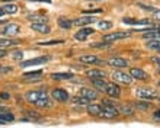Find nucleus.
Wrapping results in <instances>:
<instances>
[{
  "label": "nucleus",
  "instance_id": "1",
  "mask_svg": "<svg viewBox=\"0 0 160 128\" xmlns=\"http://www.w3.org/2000/svg\"><path fill=\"white\" fill-rule=\"evenodd\" d=\"M25 99H26V102L34 103L37 106H41V108L51 106V101L45 90H32V92H28L25 95Z\"/></svg>",
  "mask_w": 160,
  "mask_h": 128
},
{
  "label": "nucleus",
  "instance_id": "2",
  "mask_svg": "<svg viewBox=\"0 0 160 128\" xmlns=\"http://www.w3.org/2000/svg\"><path fill=\"white\" fill-rule=\"evenodd\" d=\"M135 95H137V98L147 99V101H152V99L157 98L156 90L152 89V87H138V89L135 90Z\"/></svg>",
  "mask_w": 160,
  "mask_h": 128
},
{
  "label": "nucleus",
  "instance_id": "3",
  "mask_svg": "<svg viewBox=\"0 0 160 128\" xmlns=\"http://www.w3.org/2000/svg\"><path fill=\"white\" fill-rule=\"evenodd\" d=\"M118 115H119L118 108L114 106V105H103L102 106L101 116H103V118H115V116H118Z\"/></svg>",
  "mask_w": 160,
  "mask_h": 128
},
{
  "label": "nucleus",
  "instance_id": "4",
  "mask_svg": "<svg viewBox=\"0 0 160 128\" xmlns=\"http://www.w3.org/2000/svg\"><path fill=\"white\" fill-rule=\"evenodd\" d=\"M130 37V32H114V34H108L103 37V42H114V41H118V39H124Z\"/></svg>",
  "mask_w": 160,
  "mask_h": 128
},
{
  "label": "nucleus",
  "instance_id": "5",
  "mask_svg": "<svg viewBox=\"0 0 160 128\" xmlns=\"http://www.w3.org/2000/svg\"><path fill=\"white\" fill-rule=\"evenodd\" d=\"M112 77H114L115 81H119V83H124V85H130L131 81H132V77L124 71H114L112 73Z\"/></svg>",
  "mask_w": 160,
  "mask_h": 128
},
{
  "label": "nucleus",
  "instance_id": "6",
  "mask_svg": "<svg viewBox=\"0 0 160 128\" xmlns=\"http://www.w3.org/2000/svg\"><path fill=\"white\" fill-rule=\"evenodd\" d=\"M19 31H21V28H19V25H16V23H9V25H6L3 28V35L4 37H15V35L19 34Z\"/></svg>",
  "mask_w": 160,
  "mask_h": 128
},
{
  "label": "nucleus",
  "instance_id": "7",
  "mask_svg": "<svg viewBox=\"0 0 160 128\" xmlns=\"http://www.w3.org/2000/svg\"><path fill=\"white\" fill-rule=\"evenodd\" d=\"M79 61L80 63H84V64H105V61H102V60H99L98 57H95V56H90V54H83V56L79 58Z\"/></svg>",
  "mask_w": 160,
  "mask_h": 128
},
{
  "label": "nucleus",
  "instance_id": "8",
  "mask_svg": "<svg viewBox=\"0 0 160 128\" xmlns=\"http://www.w3.org/2000/svg\"><path fill=\"white\" fill-rule=\"evenodd\" d=\"M86 76L92 80H103V77H106V73L103 70H88Z\"/></svg>",
  "mask_w": 160,
  "mask_h": 128
},
{
  "label": "nucleus",
  "instance_id": "9",
  "mask_svg": "<svg viewBox=\"0 0 160 128\" xmlns=\"http://www.w3.org/2000/svg\"><path fill=\"white\" fill-rule=\"evenodd\" d=\"M52 98L58 102H67L68 101V93L63 89H54L52 90Z\"/></svg>",
  "mask_w": 160,
  "mask_h": 128
},
{
  "label": "nucleus",
  "instance_id": "10",
  "mask_svg": "<svg viewBox=\"0 0 160 128\" xmlns=\"http://www.w3.org/2000/svg\"><path fill=\"white\" fill-rule=\"evenodd\" d=\"M80 96L88 101H95L98 98V93L93 89H89V87H82L80 89Z\"/></svg>",
  "mask_w": 160,
  "mask_h": 128
},
{
  "label": "nucleus",
  "instance_id": "11",
  "mask_svg": "<svg viewBox=\"0 0 160 128\" xmlns=\"http://www.w3.org/2000/svg\"><path fill=\"white\" fill-rule=\"evenodd\" d=\"M50 60V57H38V58H31L28 61H22L21 67H29V66H35V64H44L45 61Z\"/></svg>",
  "mask_w": 160,
  "mask_h": 128
},
{
  "label": "nucleus",
  "instance_id": "12",
  "mask_svg": "<svg viewBox=\"0 0 160 128\" xmlns=\"http://www.w3.org/2000/svg\"><path fill=\"white\" fill-rule=\"evenodd\" d=\"M106 63L112 66V67H117V68H122V67H127L128 66V61L124 60V58H119V57H114V58H109Z\"/></svg>",
  "mask_w": 160,
  "mask_h": 128
},
{
  "label": "nucleus",
  "instance_id": "13",
  "mask_svg": "<svg viewBox=\"0 0 160 128\" xmlns=\"http://www.w3.org/2000/svg\"><path fill=\"white\" fill-rule=\"evenodd\" d=\"M106 93L109 95L111 98H119V95H121V89H119V86L115 85V83H108Z\"/></svg>",
  "mask_w": 160,
  "mask_h": 128
},
{
  "label": "nucleus",
  "instance_id": "14",
  "mask_svg": "<svg viewBox=\"0 0 160 128\" xmlns=\"http://www.w3.org/2000/svg\"><path fill=\"white\" fill-rule=\"evenodd\" d=\"M93 32H95V29H92V28H83V29H80L79 32L74 34V39H77V41H84V39L88 38V35H92Z\"/></svg>",
  "mask_w": 160,
  "mask_h": 128
},
{
  "label": "nucleus",
  "instance_id": "15",
  "mask_svg": "<svg viewBox=\"0 0 160 128\" xmlns=\"http://www.w3.org/2000/svg\"><path fill=\"white\" fill-rule=\"evenodd\" d=\"M130 76L132 77V79H137V80H146L147 79V73L143 71L141 68H131L130 70Z\"/></svg>",
  "mask_w": 160,
  "mask_h": 128
},
{
  "label": "nucleus",
  "instance_id": "16",
  "mask_svg": "<svg viewBox=\"0 0 160 128\" xmlns=\"http://www.w3.org/2000/svg\"><path fill=\"white\" fill-rule=\"evenodd\" d=\"M124 23L127 25H148V26H153L152 22L148 21V19H131V17H125V19H122Z\"/></svg>",
  "mask_w": 160,
  "mask_h": 128
},
{
  "label": "nucleus",
  "instance_id": "17",
  "mask_svg": "<svg viewBox=\"0 0 160 128\" xmlns=\"http://www.w3.org/2000/svg\"><path fill=\"white\" fill-rule=\"evenodd\" d=\"M31 28L34 31H37V32H39V34H50L51 32L50 26L47 23H31Z\"/></svg>",
  "mask_w": 160,
  "mask_h": 128
},
{
  "label": "nucleus",
  "instance_id": "18",
  "mask_svg": "<svg viewBox=\"0 0 160 128\" xmlns=\"http://www.w3.org/2000/svg\"><path fill=\"white\" fill-rule=\"evenodd\" d=\"M18 12V6L16 4H4V6H2L0 7V16L2 15H13V13Z\"/></svg>",
  "mask_w": 160,
  "mask_h": 128
},
{
  "label": "nucleus",
  "instance_id": "19",
  "mask_svg": "<svg viewBox=\"0 0 160 128\" xmlns=\"http://www.w3.org/2000/svg\"><path fill=\"white\" fill-rule=\"evenodd\" d=\"M96 19L93 16H82L79 17V19H74L73 21V23L77 26H83V25H89V23H92V22H95Z\"/></svg>",
  "mask_w": 160,
  "mask_h": 128
},
{
  "label": "nucleus",
  "instance_id": "20",
  "mask_svg": "<svg viewBox=\"0 0 160 128\" xmlns=\"http://www.w3.org/2000/svg\"><path fill=\"white\" fill-rule=\"evenodd\" d=\"M0 120L3 121V122H9V121L15 120V116H13V114L9 111V109L2 108V109H0Z\"/></svg>",
  "mask_w": 160,
  "mask_h": 128
},
{
  "label": "nucleus",
  "instance_id": "21",
  "mask_svg": "<svg viewBox=\"0 0 160 128\" xmlns=\"http://www.w3.org/2000/svg\"><path fill=\"white\" fill-rule=\"evenodd\" d=\"M72 77V73H52L51 74V79H54V80H68Z\"/></svg>",
  "mask_w": 160,
  "mask_h": 128
},
{
  "label": "nucleus",
  "instance_id": "22",
  "mask_svg": "<svg viewBox=\"0 0 160 128\" xmlns=\"http://www.w3.org/2000/svg\"><path fill=\"white\" fill-rule=\"evenodd\" d=\"M88 112L90 115H101L102 114V106L101 105H89Z\"/></svg>",
  "mask_w": 160,
  "mask_h": 128
},
{
  "label": "nucleus",
  "instance_id": "23",
  "mask_svg": "<svg viewBox=\"0 0 160 128\" xmlns=\"http://www.w3.org/2000/svg\"><path fill=\"white\" fill-rule=\"evenodd\" d=\"M92 83H93V86H95L98 90H101V92H106L108 83H105L103 80H92Z\"/></svg>",
  "mask_w": 160,
  "mask_h": 128
},
{
  "label": "nucleus",
  "instance_id": "24",
  "mask_svg": "<svg viewBox=\"0 0 160 128\" xmlns=\"http://www.w3.org/2000/svg\"><path fill=\"white\" fill-rule=\"evenodd\" d=\"M19 44V41H16V39H0V47H13V45H18Z\"/></svg>",
  "mask_w": 160,
  "mask_h": 128
},
{
  "label": "nucleus",
  "instance_id": "25",
  "mask_svg": "<svg viewBox=\"0 0 160 128\" xmlns=\"http://www.w3.org/2000/svg\"><path fill=\"white\" fill-rule=\"evenodd\" d=\"M58 25L63 28V29H70L73 25L72 21H68V19H66V17H60L58 19Z\"/></svg>",
  "mask_w": 160,
  "mask_h": 128
},
{
  "label": "nucleus",
  "instance_id": "26",
  "mask_svg": "<svg viewBox=\"0 0 160 128\" xmlns=\"http://www.w3.org/2000/svg\"><path fill=\"white\" fill-rule=\"evenodd\" d=\"M146 47L150 48V50H156V51H160V41L159 39H152L146 44Z\"/></svg>",
  "mask_w": 160,
  "mask_h": 128
},
{
  "label": "nucleus",
  "instance_id": "27",
  "mask_svg": "<svg viewBox=\"0 0 160 128\" xmlns=\"http://www.w3.org/2000/svg\"><path fill=\"white\" fill-rule=\"evenodd\" d=\"M39 76H42V70H37V71H31L23 74L25 79H39Z\"/></svg>",
  "mask_w": 160,
  "mask_h": 128
},
{
  "label": "nucleus",
  "instance_id": "28",
  "mask_svg": "<svg viewBox=\"0 0 160 128\" xmlns=\"http://www.w3.org/2000/svg\"><path fill=\"white\" fill-rule=\"evenodd\" d=\"M25 115L28 116V120H32V121H39L41 120V115L37 114L34 111H25Z\"/></svg>",
  "mask_w": 160,
  "mask_h": 128
},
{
  "label": "nucleus",
  "instance_id": "29",
  "mask_svg": "<svg viewBox=\"0 0 160 128\" xmlns=\"http://www.w3.org/2000/svg\"><path fill=\"white\" fill-rule=\"evenodd\" d=\"M98 26H99L101 29H109V28H112V22L101 21V22H98Z\"/></svg>",
  "mask_w": 160,
  "mask_h": 128
},
{
  "label": "nucleus",
  "instance_id": "30",
  "mask_svg": "<svg viewBox=\"0 0 160 128\" xmlns=\"http://www.w3.org/2000/svg\"><path fill=\"white\" fill-rule=\"evenodd\" d=\"M64 41L61 39H54V41H45V42H39L41 45H57V44H63Z\"/></svg>",
  "mask_w": 160,
  "mask_h": 128
},
{
  "label": "nucleus",
  "instance_id": "31",
  "mask_svg": "<svg viewBox=\"0 0 160 128\" xmlns=\"http://www.w3.org/2000/svg\"><path fill=\"white\" fill-rule=\"evenodd\" d=\"M118 111H121L122 114H125V115H131V114H132V109H131L130 106H121Z\"/></svg>",
  "mask_w": 160,
  "mask_h": 128
},
{
  "label": "nucleus",
  "instance_id": "32",
  "mask_svg": "<svg viewBox=\"0 0 160 128\" xmlns=\"http://www.w3.org/2000/svg\"><path fill=\"white\" fill-rule=\"evenodd\" d=\"M73 102L74 103H88L89 101L88 99H84V98H82V96H74V98H73Z\"/></svg>",
  "mask_w": 160,
  "mask_h": 128
},
{
  "label": "nucleus",
  "instance_id": "33",
  "mask_svg": "<svg viewBox=\"0 0 160 128\" xmlns=\"http://www.w3.org/2000/svg\"><path fill=\"white\" fill-rule=\"evenodd\" d=\"M31 21H37V22H39V23H45L48 19H47L45 16L42 17V16H34V17H31Z\"/></svg>",
  "mask_w": 160,
  "mask_h": 128
},
{
  "label": "nucleus",
  "instance_id": "34",
  "mask_svg": "<svg viewBox=\"0 0 160 128\" xmlns=\"http://www.w3.org/2000/svg\"><path fill=\"white\" fill-rule=\"evenodd\" d=\"M92 47H95V48H105V47H109L111 44H108V42H102V44H90Z\"/></svg>",
  "mask_w": 160,
  "mask_h": 128
},
{
  "label": "nucleus",
  "instance_id": "35",
  "mask_svg": "<svg viewBox=\"0 0 160 128\" xmlns=\"http://www.w3.org/2000/svg\"><path fill=\"white\" fill-rule=\"evenodd\" d=\"M135 106H137V109H148V108H150V103H137Z\"/></svg>",
  "mask_w": 160,
  "mask_h": 128
},
{
  "label": "nucleus",
  "instance_id": "36",
  "mask_svg": "<svg viewBox=\"0 0 160 128\" xmlns=\"http://www.w3.org/2000/svg\"><path fill=\"white\" fill-rule=\"evenodd\" d=\"M22 57H23V52H22V51H15V52H13V58L19 60V58H22Z\"/></svg>",
  "mask_w": 160,
  "mask_h": 128
},
{
  "label": "nucleus",
  "instance_id": "37",
  "mask_svg": "<svg viewBox=\"0 0 160 128\" xmlns=\"http://www.w3.org/2000/svg\"><path fill=\"white\" fill-rule=\"evenodd\" d=\"M154 19H156L157 22H160V10H156V12H154Z\"/></svg>",
  "mask_w": 160,
  "mask_h": 128
},
{
  "label": "nucleus",
  "instance_id": "38",
  "mask_svg": "<svg viewBox=\"0 0 160 128\" xmlns=\"http://www.w3.org/2000/svg\"><path fill=\"white\" fill-rule=\"evenodd\" d=\"M152 61H153V63H157V64H159V66H160V58H156V57H153V58H152Z\"/></svg>",
  "mask_w": 160,
  "mask_h": 128
},
{
  "label": "nucleus",
  "instance_id": "39",
  "mask_svg": "<svg viewBox=\"0 0 160 128\" xmlns=\"http://www.w3.org/2000/svg\"><path fill=\"white\" fill-rule=\"evenodd\" d=\"M6 56V51H4V50H2V48H0V58H2V57H4Z\"/></svg>",
  "mask_w": 160,
  "mask_h": 128
},
{
  "label": "nucleus",
  "instance_id": "40",
  "mask_svg": "<svg viewBox=\"0 0 160 128\" xmlns=\"http://www.w3.org/2000/svg\"><path fill=\"white\" fill-rule=\"evenodd\" d=\"M0 98H3V99H9V95H8V93H2V95H0Z\"/></svg>",
  "mask_w": 160,
  "mask_h": 128
},
{
  "label": "nucleus",
  "instance_id": "41",
  "mask_svg": "<svg viewBox=\"0 0 160 128\" xmlns=\"http://www.w3.org/2000/svg\"><path fill=\"white\" fill-rule=\"evenodd\" d=\"M154 118H156V120H159V118H160V111H156V114H154Z\"/></svg>",
  "mask_w": 160,
  "mask_h": 128
},
{
  "label": "nucleus",
  "instance_id": "42",
  "mask_svg": "<svg viewBox=\"0 0 160 128\" xmlns=\"http://www.w3.org/2000/svg\"><path fill=\"white\" fill-rule=\"evenodd\" d=\"M34 2H45V3H51V0H34Z\"/></svg>",
  "mask_w": 160,
  "mask_h": 128
},
{
  "label": "nucleus",
  "instance_id": "43",
  "mask_svg": "<svg viewBox=\"0 0 160 128\" xmlns=\"http://www.w3.org/2000/svg\"><path fill=\"white\" fill-rule=\"evenodd\" d=\"M90 2H102V0H90Z\"/></svg>",
  "mask_w": 160,
  "mask_h": 128
},
{
  "label": "nucleus",
  "instance_id": "44",
  "mask_svg": "<svg viewBox=\"0 0 160 128\" xmlns=\"http://www.w3.org/2000/svg\"><path fill=\"white\" fill-rule=\"evenodd\" d=\"M159 86H160V80H159Z\"/></svg>",
  "mask_w": 160,
  "mask_h": 128
},
{
  "label": "nucleus",
  "instance_id": "45",
  "mask_svg": "<svg viewBox=\"0 0 160 128\" xmlns=\"http://www.w3.org/2000/svg\"><path fill=\"white\" fill-rule=\"evenodd\" d=\"M159 71H160V67H159Z\"/></svg>",
  "mask_w": 160,
  "mask_h": 128
}]
</instances>
